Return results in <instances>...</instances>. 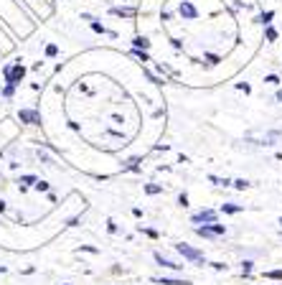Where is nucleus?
Returning <instances> with one entry per match:
<instances>
[{
    "label": "nucleus",
    "instance_id": "f03ea898",
    "mask_svg": "<svg viewBox=\"0 0 282 285\" xmlns=\"http://www.w3.org/2000/svg\"><path fill=\"white\" fill-rule=\"evenodd\" d=\"M175 250H178V254H183V257L191 260V262H203V254H201L198 250H194V247H188V245H175Z\"/></svg>",
    "mask_w": 282,
    "mask_h": 285
},
{
    "label": "nucleus",
    "instance_id": "6ab92c4d",
    "mask_svg": "<svg viewBox=\"0 0 282 285\" xmlns=\"http://www.w3.org/2000/svg\"><path fill=\"white\" fill-rule=\"evenodd\" d=\"M135 56H140V59H142V62H147V54H142L140 49H135Z\"/></svg>",
    "mask_w": 282,
    "mask_h": 285
},
{
    "label": "nucleus",
    "instance_id": "423d86ee",
    "mask_svg": "<svg viewBox=\"0 0 282 285\" xmlns=\"http://www.w3.org/2000/svg\"><path fill=\"white\" fill-rule=\"evenodd\" d=\"M114 16H135V10L132 8H112Z\"/></svg>",
    "mask_w": 282,
    "mask_h": 285
},
{
    "label": "nucleus",
    "instance_id": "2eb2a0df",
    "mask_svg": "<svg viewBox=\"0 0 282 285\" xmlns=\"http://www.w3.org/2000/svg\"><path fill=\"white\" fill-rule=\"evenodd\" d=\"M242 273H244V275H249V273H252V262H249V260L242 265Z\"/></svg>",
    "mask_w": 282,
    "mask_h": 285
},
{
    "label": "nucleus",
    "instance_id": "1a4fd4ad",
    "mask_svg": "<svg viewBox=\"0 0 282 285\" xmlns=\"http://www.w3.org/2000/svg\"><path fill=\"white\" fill-rule=\"evenodd\" d=\"M21 120H31V123H38V115H36V112H21Z\"/></svg>",
    "mask_w": 282,
    "mask_h": 285
},
{
    "label": "nucleus",
    "instance_id": "20e7f679",
    "mask_svg": "<svg viewBox=\"0 0 282 285\" xmlns=\"http://www.w3.org/2000/svg\"><path fill=\"white\" fill-rule=\"evenodd\" d=\"M181 16H183V18H196L198 13H196V8L191 5L188 0H183V3H181Z\"/></svg>",
    "mask_w": 282,
    "mask_h": 285
},
{
    "label": "nucleus",
    "instance_id": "9d476101",
    "mask_svg": "<svg viewBox=\"0 0 282 285\" xmlns=\"http://www.w3.org/2000/svg\"><path fill=\"white\" fill-rule=\"evenodd\" d=\"M224 212H229V214H236V212H242V206H236V204H224Z\"/></svg>",
    "mask_w": 282,
    "mask_h": 285
},
{
    "label": "nucleus",
    "instance_id": "412c9836",
    "mask_svg": "<svg viewBox=\"0 0 282 285\" xmlns=\"http://www.w3.org/2000/svg\"><path fill=\"white\" fill-rule=\"evenodd\" d=\"M3 209H5V204H3V201H0V212H3Z\"/></svg>",
    "mask_w": 282,
    "mask_h": 285
},
{
    "label": "nucleus",
    "instance_id": "f3484780",
    "mask_svg": "<svg viewBox=\"0 0 282 285\" xmlns=\"http://www.w3.org/2000/svg\"><path fill=\"white\" fill-rule=\"evenodd\" d=\"M267 38H270V41L277 38V31H275V28H267Z\"/></svg>",
    "mask_w": 282,
    "mask_h": 285
},
{
    "label": "nucleus",
    "instance_id": "4468645a",
    "mask_svg": "<svg viewBox=\"0 0 282 285\" xmlns=\"http://www.w3.org/2000/svg\"><path fill=\"white\" fill-rule=\"evenodd\" d=\"M211 181L219 184V186H229V184H231V181H226V178H216V176H211Z\"/></svg>",
    "mask_w": 282,
    "mask_h": 285
},
{
    "label": "nucleus",
    "instance_id": "9b49d317",
    "mask_svg": "<svg viewBox=\"0 0 282 285\" xmlns=\"http://www.w3.org/2000/svg\"><path fill=\"white\" fill-rule=\"evenodd\" d=\"M145 191H147V193H160V191H163V186H158V184H147V186H145Z\"/></svg>",
    "mask_w": 282,
    "mask_h": 285
},
{
    "label": "nucleus",
    "instance_id": "f8f14e48",
    "mask_svg": "<svg viewBox=\"0 0 282 285\" xmlns=\"http://www.w3.org/2000/svg\"><path fill=\"white\" fill-rule=\"evenodd\" d=\"M158 283H163V285H191L188 280H158Z\"/></svg>",
    "mask_w": 282,
    "mask_h": 285
},
{
    "label": "nucleus",
    "instance_id": "aec40b11",
    "mask_svg": "<svg viewBox=\"0 0 282 285\" xmlns=\"http://www.w3.org/2000/svg\"><path fill=\"white\" fill-rule=\"evenodd\" d=\"M277 99H280V102H282V89H280V92H277Z\"/></svg>",
    "mask_w": 282,
    "mask_h": 285
},
{
    "label": "nucleus",
    "instance_id": "6e6552de",
    "mask_svg": "<svg viewBox=\"0 0 282 285\" xmlns=\"http://www.w3.org/2000/svg\"><path fill=\"white\" fill-rule=\"evenodd\" d=\"M264 278H272V280H282V270H270V273H264Z\"/></svg>",
    "mask_w": 282,
    "mask_h": 285
},
{
    "label": "nucleus",
    "instance_id": "dca6fc26",
    "mask_svg": "<svg viewBox=\"0 0 282 285\" xmlns=\"http://www.w3.org/2000/svg\"><path fill=\"white\" fill-rule=\"evenodd\" d=\"M92 28H94V31H97V33H107V31H105V26H99V23H97V21H94V23H92Z\"/></svg>",
    "mask_w": 282,
    "mask_h": 285
},
{
    "label": "nucleus",
    "instance_id": "39448f33",
    "mask_svg": "<svg viewBox=\"0 0 282 285\" xmlns=\"http://www.w3.org/2000/svg\"><path fill=\"white\" fill-rule=\"evenodd\" d=\"M155 260H158V265H163V267H170V270H178V267H183V265H175V262H170V260H166L160 252H155Z\"/></svg>",
    "mask_w": 282,
    "mask_h": 285
},
{
    "label": "nucleus",
    "instance_id": "4be33fe9",
    "mask_svg": "<svg viewBox=\"0 0 282 285\" xmlns=\"http://www.w3.org/2000/svg\"><path fill=\"white\" fill-rule=\"evenodd\" d=\"M280 224H282V219H280Z\"/></svg>",
    "mask_w": 282,
    "mask_h": 285
},
{
    "label": "nucleus",
    "instance_id": "a211bd4d",
    "mask_svg": "<svg viewBox=\"0 0 282 285\" xmlns=\"http://www.w3.org/2000/svg\"><path fill=\"white\" fill-rule=\"evenodd\" d=\"M234 186H236V189H247V186H249V184H247V181H244V178H239V181H234Z\"/></svg>",
    "mask_w": 282,
    "mask_h": 285
},
{
    "label": "nucleus",
    "instance_id": "f257e3e1",
    "mask_svg": "<svg viewBox=\"0 0 282 285\" xmlns=\"http://www.w3.org/2000/svg\"><path fill=\"white\" fill-rule=\"evenodd\" d=\"M196 232H198L201 237H219V234H224L226 229H224V224L211 222V224H203V227H196Z\"/></svg>",
    "mask_w": 282,
    "mask_h": 285
},
{
    "label": "nucleus",
    "instance_id": "7ed1b4c3",
    "mask_svg": "<svg viewBox=\"0 0 282 285\" xmlns=\"http://www.w3.org/2000/svg\"><path fill=\"white\" fill-rule=\"evenodd\" d=\"M194 222H216V212H211V209H203V212L194 214Z\"/></svg>",
    "mask_w": 282,
    "mask_h": 285
},
{
    "label": "nucleus",
    "instance_id": "ddd939ff",
    "mask_svg": "<svg viewBox=\"0 0 282 285\" xmlns=\"http://www.w3.org/2000/svg\"><path fill=\"white\" fill-rule=\"evenodd\" d=\"M272 16H275V13H272V10H267V13H262V18H259V21H262V23H270Z\"/></svg>",
    "mask_w": 282,
    "mask_h": 285
},
{
    "label": "nucleus",
    "instance_id": "0eeeda50",
    "mask_svg": "<svg viewBox=\"0 0 282 285\" xmlns=\"http://www.w3.org/2000/svg\"><path fill=\"white\" fill-rule=\"evenodd\" d=\"M132 43H135V49H147V46H150V41H147V38H135V41H132Z\"/></svg>",
    "mask_w": 282,
    "mask_h": 285
}]
</instances>
